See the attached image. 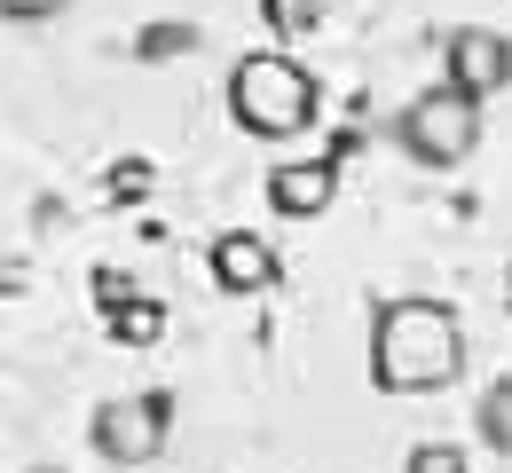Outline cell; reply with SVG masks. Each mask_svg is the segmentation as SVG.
<instances>
[{"instance_id":"cell-4","label":"cell","mask_w":512,"mask_h":473,"mask_svg":"<svg viewBox=\"0 0 512 473\" xmlns=\"http://www.w3.org/2000/svg\"><path fill=\"white\" fill-rule=\"evenodd\" d=\"M166 434H174V395L166 387H142V395H111L95 410V450L111 466H158L166 458Z\"/></svg>"},{"instance_id":"cell-9","label":"cell","mask_w":512,"mask_h":473,"mask_svg":"<svg viewBox=\"0 0 512 473\" xmlns=\"http://www.w3.org/2000/svg\"><path fill=\"white\" fill-rule=\"evenodd\" d=\"M260 8H268V24H276L284 40H300V32L323 24V0H260Z\"/></svg>"},{"instance_id":"cell-5","label":"cell","mask_w":512,"mask_h":473,"mask_svg":"<svg viewBox=\"0 0 512 473\" xmlns=\"http://www.w3.org/2000/svg\"><path fill=\"white\" fill-rule=\"evenodd\" d=\"M465 103H489V95H505L512 87V40L505 32H489V24H457L449 32V79Z\"/></svg>"},{"instance_id":"cell-2","label":"cell","mask_w":512,"mask_h":473,"mask_svg":"<svg viewBox=\"0 0 512 473\" xmlns=\"http://www.w3.org/2000/svg\"><path fill=\"white\" fill-rule=\"evenodd\" d=\"M316 111H323V87L300 56H284V48L237 56V71H229V119H237L245 135L292 142V135L316 127Z\"/></svg>"},{"instance_id":"cell-3","label":"cell","mask_w":512,"mask_h":473,"mask_svg":"<svg viewBox=\"0 0 512 473\" xmlns=\"http://www.w3.org/2000/svg\"><path fill=\"white\" fill-rule=\"evenodd\" d=\"M394 142L418 158V166H465L481 150V103H465L457 87H426L402 119H394Z\"/></svg>"},{"instance_id":"cell-6","label":"cell","mask_w":512,"mask_h":473,"mask_svg":"<svg viewBox=\"0 0 512 473\" xmlns=\"http://www.w3.org/2000/svg\"><path fill=\"white\" fill-rule=\"evenodd\" d=\"M331 198H339V166L331 158H300V166L268 174V205L284 221H316V213H331Z\"/></svg>"},{"instance_id":"cell-8","label":"cell","mask_w":512,"mask_h":473,"mask_svg":"<svg viewBox=\"0 0 512 473\" xmlns=\"http://www.w3.org/2000/svg\"><path fill=\"white\" fill-rule=\"evenodd\" d=\"M473 426H481V442H489L497 458H512V379H497V387L481 395V410H473Z\"/></svg>"},{"instance_id":"cell-13","label":"cell","mask_w":512,"mask_h":473,"mask_svg":"<svg viewBox=\"0 0 512 473\" xmlns=\"http://www.w3.org/2000/svg\"><path fill=\"white\" fill-rule=\"evenodd\" d=\"M32 473H64V466H32Z\"/></svg>"},{"instance_id":"cell-11","label":"cell","mask_w":512,"mask_h":473,"mask_svg":"<svg viewBox=\"0 0 512 473\" xmlns=\"http://www.w3.org/2000/svg\"><path fill=\"white\" fill-rule=\"evenodd\" d=\"M0 16H16V24H48V16H64V0H0Z\"/></svg>"},{"instance_id":"cell-12","label":"cell","mask_w":512,"mask_h":473,"mask_svg":"<svg viewBox=\"0 0 512 473\" xmlns=\"http://www.w3.org/2000/svg\"><path fill=\"white\" fill-rule=\"evenodd\" d=\"M505 308H512V269H505Z\"/></svg>"},{"instance_id":"cell-7","label":"cell","mask_w":512,"mask_h":473,"mask_svg":"<svg viewBox=\"0 0 512 473\" xmlns=\"http://www.w3.org/2000/svg\"><path fill=\"white\" fill-rule=\"evenodd\" d=\"M213 284H221V292H268V284H276V253H268V237H253V229L213 237Z\"/></svg>"},{"instance_id":"cell-10","label":"cell","mask_w":512,"mask_h":473,"mask_svg":"<svg viewBox=\"0 0 512 473\" xmlns=\"http://www.w3.org/2000/svg\"><path fill=\"white\" fill-rule=\"evenodd\" d=\"M410 473H465V458H457V442H418Z\"/></svg>"},{"instance_id":"cell-1","label":"cell","mask_w":512,"mask_h":473,"mask_svg":"<svg viewBox=\"0 0 512 473\" xmlns=\"http://www.w3.org/2000/svg\"><path fill=\"white\" fill-rule=\"evenodd\" d=\"M465 371V324L449 300L402 292L371 316V379L379 395H442Z\"/></svg>"}]
</instances>
